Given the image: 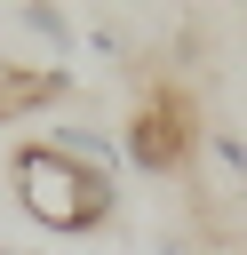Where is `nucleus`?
Segmentation results:
<instances>
[{
  "mask_svg": "<svg viewBox=\"0 0 247 255\" xmlns=\"http://www.w3.org/2000/svg\"><path fill=\"white\" fill-rule=\"evenodd\" d=\"M8 175H16V199H24V215L40 231H104L120 215V183L72 167L56 143H24L8 159Z\"/></svg>",
  "mask_w": 247,
  "mask_h": 255,
  "instance_id": "obj_1",
  "label": "nucleus"
},
{
  "mask_svg": "<svg viewBox=\"0 0 247 255\" xmlns=\"http://www.w3.org/2000/svg\"><path fill=\"white\" fill-rule=\"evenodd\" d=\"M191 151H199V128H191V104H183L175 88H151V96L127 112V128H120V159H127L135 175H175Z\"/></svg>",
  "mask_w": 247,
  "mask_h": 255,
  "instance_id": "obj_2",
  "label": "nucleus"
},
{
  "mask_svg": "<svg viewBox=\"0 0 247 255\" xmlns=\"http://www.w3.org/2000/svg\"><path fill=\"white\" fill-rule=\"evenodd\" d=\"M40 143H56L72 167H88V175H104V183H120L127 175V159H120V135L112 128H88V120H64V128H48Z\"/></svg>",
  "mask_w": 247,
  "mask_h": 255,
  "instance_id": "obj_3",
  "label": "nucleus"
},
{
  "mask_svg": "<svg viewBox=\"0 0 247 255\" xmlns=\"http://www.w3.org/2000/svg\"><path fill=\"white\" fill-rule=\"evenodd\" d=\"M16 24H24V32L48 48V56H80V24H72L64 8H48V0H24V8H16Z\"/></svg>",
  "mask_w": 247,
  "mask_h": 255,
  "instance_id": "obj_4",
  "label": "nucleus"
},
{
  "mask_svg": "<svg viewBox=\"0 0 247 255\" xmlns=\"http://www.w3.org/2000/svg\"><path fill=\"white\" fill-rule=\"evenodd\" d=\"M199 151H207L231 183H247V143H239V135H223V128H215V135H199Z\"/></svg>",
  "mask_w": 247,
  "mask_h": 255,
  "instance_id": "obj_5",
  "label": "nucleus"
},
{
  "mask_svg": "<svg viewBox=\"0 0 247 255\" xmlns=\"http://www.w3.org/2000/svg\"><path fill=\"white\" fill-rule=\"evenodd\" d=\"M80 40H88V48H96V56H127V32H120V24H88V32H80Z\"/></svg>",
  "mask_w": 247,
  "mask_h": 255,
  "instance_id": "obj_6",
  "label": "nucleus"
},
{
  "mask_svg": "<svg viewBox=\"0 0 247 255\" xmlns=\"http://www.w3.org/2000/svg\"><path fill=\"white\" fill-rule=\"evenodd\" d=\"M0 255H16V247H0Z\"/></svg>",
  "mask_w": 247,
  "mask_h": 255,
  "instance_id": "obj_7",
  "label": "nucleus"
}]
</instances>
